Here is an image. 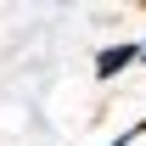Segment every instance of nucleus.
I'll use <instances>...</instances> for the list:
<instances>
[{
	"label": "nucleus",
	"instance_id": "nucleus-1",
	"mask_svg": "<svg viewBox=\"0 0 146 146\" xmlns=\"http://www.w3.org/2000/svg\"><path fill=\"white\" fill-rule=\"evenodd\" d=\"M135 62H141V39H112V45H101V51H96L90 68H96V79H101V84H112V79H124Z\"/></svg>",
	"mask_w": 146,
	"mask_h": 146
},
{
	"label": "nucleus",
	"instance_id": "nucleus-2",
	"mask_svg": "<svg viewBox=\"0 0 146 146\" xmlns=\"http://www.w3.org/2000/svg\"><path fill=\"white\" fill-rule=\"evenodd\" d=\"M141 135H146V118H141V124H129V129H118V135H112L107 146H135V141H141Z\"/></svg>",
	"mask_w": 146,
	"mask_h": 146
},
{
	"label": "nucleus",
	"instance_id": "nucleus-3",
	"mask_svg": "<svg viewBox=\"0 0 146 146\" xmlns=\"http://www.w3.org/2000/svg\"><path fill=\"white\" fill-rule=\"evenodd\" d=\"M141 62H146V39H141Z\"/></svg>",
	"mask_w": 146,
	"mask_h": 146
}]
</instances>
